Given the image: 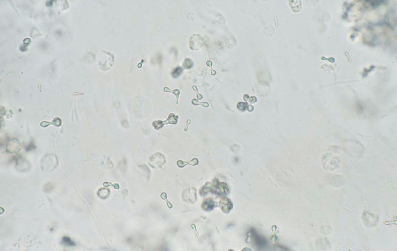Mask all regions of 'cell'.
I'll list each match as a JSON object with an SVG mask.
<instances>
[{
	"mask_svg": "<svg viewBox=\"0 0 397 251\" xmlns=\"http://www.w3.org/2000/svg\"><path fill=\"white\" fill-rule=\"evenodd\" d=\"M58 164V158L54 155H46L41 161L42 169L46 172H52L56 168Z\"/></svg>",
	"mask_w": 397,
	"mask_h": 251,
	"instance_id": "obj_1",
	"label": "cell"
},
{
	"mask_svg": "<svg viewBox=\"0 0 397 251\" xmlns=\"http://www.w3.org/2000/svg\"><path fill=\"white\" fill-rule=\"evenodd\" d=\"M211 192L218 197H225L229 194V189L225 182H219L217 179L213 180Z\"/></svg>",
	"mask_w": 397,
	"mask_h": 251,
	"instance_id": "obj_2",
	"label": "cell"
},
{
	"mask_svg": "<svg viewBox=\"0 0 397 251\" xmlns=\"http://www.w3.org/2000/svg\"><path fill=\"white\" fill-rule=\"evenodd\" d=\"M220 206L223 213L227 214L232 210L233 205L229 198L223 197L220 200Z\"/></svg>",
	"mask_w": 397,
	"mask_h": 251,
	"instance_id": "obj_3",
	"label": "cell"
},
{
	"mask_svg": "<svg viewBox=\"0 0 397 251\" xmlns=\"http://www.w3.org/2000/svg\"><path fill=\"white\" fill-rule=\"evenodd\" d=\"M251 234L252 239H253L255 244L258 246L259 248H263L266 246V241L263 238V237H261L259 234L257 233L255 230H252Z\"/></svg>",
	"mask_w": 397,
	"mask_h": 251,
	"instance_id": "obj_4",
	"label": "cell"
},
{
	"mask_svg": "<svg viewBox=\"0 0 397 251\" xmlns=\"http://www.w3.org/2000/svg\"><path fill=\"white\" fill-rule=\"evenodd\" d=\"M183 199L186 201L194 203L197 200V192L194 188L188 189L182 194Z\"/></svg>",
	"mask_w": 397,
	"mask_h": 251,
	"instance_id": "obj_5",
	"label": "cell"
},
{
	"mask_svg": "<svg viewBox=\"0 0 397 251\" xmlns=\"http://www.w3.org/2000/svg\"><path fill=\"white\" fill-rule=\"evenodd\" d=\"M157 154V160H156L154 156H152L150 157L151 158H150V162H149L150 166L154 168L161 167L165 163V158L164 156H162L161 154L160 155H158L159 153Z\"/></svg>",
	"mask_w": 397,
	"mask_h": 251,
	"instance_id": "obj_6",
	"label": "cell"
},
{
	"mask_svg": "<svg viewBox=\"0 0 397 251\" xmlns=\"http://www.w3.org/2000/svg\"><path fill=\"white\" fill-rule=\"evenodd\" d=\"M19 145L18 140L12 139L9 141L7 145V150L9 153H14L19 151Z\"/></svg>",
	"mask_w": 397,
	"mask_h": 251,
	"instance_id": "obj_7",
	"label": "cell"
},
{
	"mask_svg": "<svg viewBox=\"0 0 397 251\" xmlns=\"http://www.w3.org/2000/svg\"><path fill=\"white\" fill-rule=\"evenodd\" d=\"M215 207V203L211 198H207L202 203L201 208L205 211H212Z\"/></svg>",
	"mask_w": 397,
	"mask_h": 251,
	"instance_id": "obj_8",
	"label": "cell"
},
{
	"mask_svg": "<svg viewBox=\"0 0 397 251\" xmlns=\"http://www.w3.org/2000/svg\"><path fill=\"white\" fill-rule=\"evenodd\" d=\"M17 169L20 172H24L30 169V165L27 161L20 159L16 164Z\"/></svg>",
	"mask_w": 397,
	"mask_h": 251,
	"instance_id": "obj_9",
	"label": "cell"
},
{
	"mask_svg": "<svg viewBox=\"0 0 397 251\" xmlns=\"http://www.w3.org/2000/svg\"><path fill=\"white\" fill-rule=\"evenodd\" d=\"M198 161L197 158H194L189 162L182 161L180 160L178 161L177 163L178 166L181 168L184 167L185 166H186L188 164H189V165H191L192 166H195L196 165H198Z\"/></svg>",
	"mask_w": 397,
	"mask_h": 251,
	"instance_id": "obj_10",
	"label": "cell"
},
{
	"mask_svg": "<svg viewBox=\"0 0 397 251\" xmlns=\"http://www.w3.org/2000/svg\"><path fill=\"white\" fill-rule=\"evenodd\" d=\"M212 184L211 182H207L206 184L203 186L201 188L199 193L201 196H204L206 195V194L208 193L209 192H211V191Z\"/></svg>",
	"mask_w": 397,
	"mask_h": 251,
	"instance_id": "obj_11",
	"label": "cell"
},
{
	"mask_svg": "<svg viewBox=\"0 0 397 251\" xmlns=\"http://www.w3.org/2000/svg\"><path fill=\"white\" fill-rule=\"evenodd\" d=\"M178 118V116H175L174 114H171L169 116L168 118L166 120L164 121V122L162 121V124L163 126L165 124H176L177 123Z\"/></svg>",
	"mask_w": 397,
	"mask_h": 251,
	"instance_id": "obj_12",
	"label": "cell"
},
{
	"mask_svg": "<svg viewBox=\"0 0 397 251\" xmlns=\"http://www.w3.org/2000/svg\"><path fill=\"white\" fill-rule=\"evenodd\" d=\"M98 194L99 197L102 199L106 198L109 194V189L101 188L98 191Z\"/></svg>",
	"mask_w": 397,
	"mask_h": 251,
	"instance_id": "obj_13",
	"label": "cell"
},
{
	"mask_svg": "<svg viewBox=\"0 0 397 251\" xmlns=\"http://www.w3.org/2000/svg\"><path fill=\"white\" fill-rule=\"evenodd\" d=\"M62 243L67 246H74L76 245V244L68 237H64L62 238Z\"/></svg>",
	"mask_w": 397,
	"mask_h": 251,
	"instance_id": "obj_14",
	"label": "cell"
},
{
	"mask_svg": "<svg viewBox=\"0 0 397 251\" xmlns=\"http://www.w3.org/2000/svg\"><path fill=\"white\" fill-rule=\"evenodd\" d=\"M182 72V68H181V67H177L172 72V76L174 78H177L181 75Z\"/></svg>",
	"mask_w": 397,
	"mask_h": 251,
	"instance_id": "obj_15",
	"label": "cell"
},
{
	"mask_svg": "<svg viewBox=\"0 0 397 251\" xmlns=\"http://www.w3.org/2000/svg\"><path fill=\"white\" fill-rule=\"evenodd\" d=\"M160 196L161 198L162 199L166 201V205H167L169 208H172L173 207V205L170 202L167 200V197L166 194L165 193H162L161 194Z\"/></svg>",
	"mask_w": 397,
	"mask_h": 251,
	"instance_id": "obj_16",
	"label": "cell"
},
{
	"mask_svg": "<svg viewBox=\"0 0 397 251\" xmlns=\"http://www.w3.org/2000/svg\"><path fill=\"white\" fill-rule=\"evenodd\" d=\"M164 91H165V92H173V93H174V94H175V95L176 96L177 102L178 103V99L179 95L180 93L179 90H170V89H169L168 88L165 87V89H164Z\"/></svg>",
	"mask_w": 397,
	"mask_h": 251,
	"instance_id": "obj_17",
	"label": "cell"
},
{
	"mask_svg": "<svg viewBox=\"0 0 397 251\" xmlns=\"http://www.w3.org/2000/svg\"><path fill=\"white\" fill-rule=\"evenodd\" d=\"M183 66L185 68H190L192 67L193 62L192 60L189 59H186L185 61Z\"/></svg>",
	"mask_w": 397,
	"mask_h": 251,
	"instance_id": "obj_18",
	"label": "cell"
},
{
	"mask_svg": "<svg viewBox=\"0 0 397 251\" xmlns=\"http://www.w3.org/2000/svg\"><path fill=\"white\" fill-rule=\"evenodd\" d=\"M53 124L55 126H60L61 125V120L58 118H54L53 121Z\"/></svg>",
	"mask_w": 397,
	"mask_h": 251,
	"instance_id": "obj_19",
	"label": "cell"
}]
</instances>
